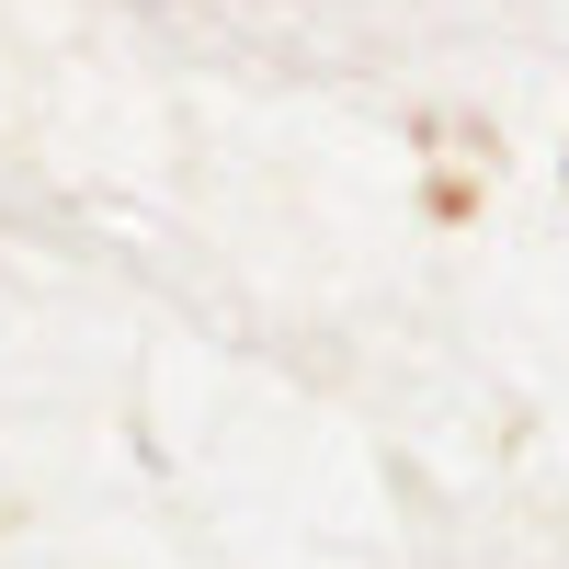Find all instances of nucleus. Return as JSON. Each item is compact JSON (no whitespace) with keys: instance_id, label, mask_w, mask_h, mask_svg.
I'll list each match as a JSON object with an SVG mask.
<instances>
[{"instance_id":"f257e3e1","label":"nucleus","mask_w":569,"mask_h":569,"mask_svg":"<svg viewBox=\"0 0 569 569\" xmlns=\"http://www.w3.org/2000/svg\"><path fill=\"white\" fill-rule=\"evenodd\" d=\"M558 171H569V160H558Z\"/></svg>"}]
</instances>
